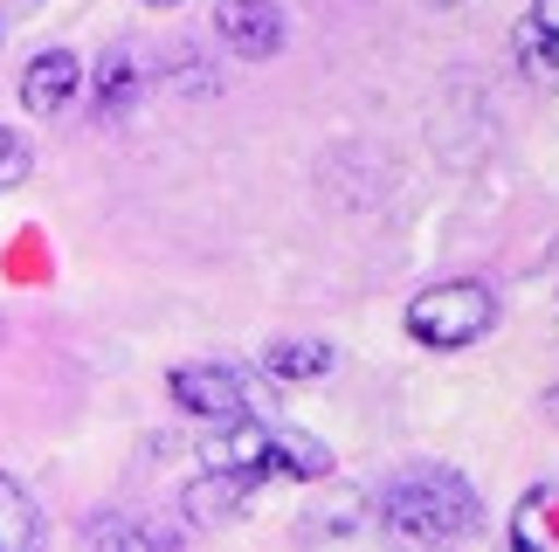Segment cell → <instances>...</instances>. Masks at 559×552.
Instances as JSON below:
<instances>
[{
    "label": "cell",
    "instance_id": "19",
    "mask_svg": "<svg viewBox=\"0 0 559 552\" xmlns=\"http://www.w3.org/2000/svg\"><path fill=\"white\" fill-rule=\"evenodd\" d=\"M21 8H41V0H21Z\"/></svg>",
    "mask_w": 559,
    "mask_h": 552
},
{
    "label": "cell",
    "instance_id": "17",
    "mask_svg": "<svg viewBox=\"0 0 559 552\" xmlns=\"http://www.w3.org/2000/svg\"><path fill=\"white\" fill-rule=\"evenodd\" d=\"M145 8H180V0H145Z\"/></svg>",
    "mask_w": 559,
    "mask_h": 552
},
{
    "label": "cell",
    "instance_id": "5",
    "mask_svg": "<svg viewBox=\"0 0 559 552\" xmlns=\"http://www.w3.org/2000/svg\"><path fill=\"white\" fill-rule=\"evenodd\" d=\"M214 35L242 62H270L290 41V21H284L276 0H214Z\"/></svg>",
    "mask_w": 559,
    "mask_h": 552
},
{
    "label": "cell",
    "instance_id": "11",
    "mask_svg": "<svg viewBox=\"0 0 559 552\" xmlns=\"http://www.w3.org/2000/svg\"><path fill=\"white\" fill-rule=\"evenodd\" d=\"M41 545V512L21 483L0 470V552H35Z\"/></svg>",
    "mask_w": 559,
    "mask_h": 552
},
{
    "label": "cell",
    "instance_id": "18",
    "mask_svg": "<svg viewBox=\"0 0 559 552\" xmlns=\"http://www.w3.org/2000/svg\"><path fill=\"white\" fill-rule=\"evenodd\" d=\"M428 8H463V0H428Z\"/></svg>",
    "mask_w": 559,
    "mask_h": 552
},
{
    "label": "cell",
    "instance_id": "4",
    "mask_svg": "<svg viewBox=\"0 0 559 552\" xmlns=\"http://www.w3.org/2000/svg\"><path fill=\"white\" fill-rule=\"evenodd\" d=\"M201 463H207V470H228V477L263 483V477H276V429H263L255 415H242V421H207Z\"/></svg>",
    "mask_w": 559,
    "mask_h": 552
},
{
    "label": "cell",
    "instance_id": "9",
    "mask_svg": "<svg viewBox=\"0 0 559 552\" xmlns=\"http://www.w3.org/2000/svg\"><path fill=\"white\" fill-rule=\"evenodd\" d=\"M332 346L325 338H276V346L263 352V373L276 380V387H305V380H325L332 373Z\"/></svg>",
    "mask_w": 559,
    "mask_h": 552
},
{
    "label": "cell",
    "instance_id": "3",
    "mask_svg": "<svg viewBox=\"0 0 559 552\" xmlns=\"http://www.w3.org/2000/svg\"><path fill=\"white\" fill-rule=\"evenodd\" d=\"M166 394H174V408L193 415V421H242L255 415V394L242 367H222V359H180L174 373H166Z\"/></svg>",
    "mask_w": 559,
    "mask_h": 552
},
{
    "label": "cell",
    "instance_id": "8",
    "mask_svg": "<svg viewBox=\"0 0 559 552\" xmlns=\"http://www.w3.org/2000/svg\"><path fill=\"white\" fill-rule=\"evenodd\" d=\"M83 539L104 545V552H180L187 545V525L180 518H91Z\"/></svg>",
    "mask_w": 559,
    "mask_h": 552
},
{
    "label": "cell",
    "instance_id": "7",
    "mask_svg": "<svg viewBox=\"0 0 559 552\" xmlns=\"http://www.w3.org/2000/svg\"><path fill=\"white\" fill-rule=\"evenodd\" d=\"M76 97H83V56L76 49L28 56V70H21V104H28L35 118H62Z\"/></svg>",
    "mask_w": 559,
    "mask_h": 552
},
{
    "label": "cell",
    "instance_id": "15",
    "mask_svg": "<svg viewBox=\"0 0 559 552\" xmlns=\"http://www.w3.org/2000/svg\"><path fill=\"white\" fill-rule=\"evenodd\" d=\"M546 483H539V491H525V504H519V518H511V539H519V545H539L546 532H539V512H546Z\"/></svg>",
    "mask_w": 559,
    "mask_h": 552
},
{
    "label": "cell",
    "instance_id": "2",
    "mask_svg": "<svg viewBox=\"0 0 559 552\" xmlns=\"http://www.w3.org/2000/svg\"><path fill=\"white\" fill-rule=\"evenodd\" d=\"M401 325L428 352H463V346H477V338H490L498 297H490V284H477V276H449V284H428V290L407 297Z\"/></svg>",
    "mask_w": 559,
    "mask_h": 552
},
{
    "label": "cell",
    "instance_id": "13",
    "mask_svg": "<svg viewBox=\"0 0 559 552\" xmlns=\"http://www.w3.org/2000/svg\"><path fill=\"white\" fill-rule=\"evenodd\" d=\"M249 491H255V483L249 477H228V470H207L201 483H193V491H187V512L193 518H235V512H242V504H249Z\"/></svg>",
    "mask_w": 559,
    "mask_h": 552
},
{
    "label": "cell",
    "instance_id": "14",
    "mask_svg": "<svg viewBox=\"0 0 559 552\" xmlns=\"http://www.w3.org/2000/svg\"><path fill=\"white\" fill-rule=\"evenodd\" d=\"M28 173H35V145L21 139L14 124H0V194H14Z\"/></svg>",
    "mask_w": 559,
    "mask_h": 552
},
{
    "label": "cell",
    "instance_id": "16",
    "mask_svg": "<svg viewBox=\"0 0 559 552\" xmlns=\"http://www.w3.org/2000/svg\"><path fill=\"white\" fill-rule=\"evenodd\" d=\"M546 415L559 421V380H552V387H546Z\"/></svg>",
    "mask_w": 559,
    "mask_h": 552
},
{
    "label": "cell",
    "instance_id": "6",
    "mask_svg": "<svg viewBox=\"0 0 559 552\" xmlns=\"http://www.w3.org/2000/svg\"><path fill=\"white\" fill-rule=\"evenodd\" d=\"M511 62L539 91L559 83V0H525V14L511 21Z\"/></svg>",
    "mask_w": 559,
    "mask_h": 552
},
{
    "label": "cell",
    "instance_id": "12",
    "mask_svg": "<svg viewBox=\"0 0 559 552\" xmlns=\"http://www.w3.org/2000/svg\"><path fill=\"white\" fill-rule=\"evenodd\" d=\"M276 477H290V483L332 477V449L311 429H276Z\"/></svg>",
    "mask_w": 559,
    "mask_h": 552
},
{
    "label": "cell",
    "instance_id": "10",
    "mask_svg": "<svg viewBox=\"0 0 559 552\" xmlns=\"http://www.w3.org/2000/svg\"><path fill=\"white\" fill-rule=\"evenodd\" d=\"M145 91V56L139 49H111L97 62V111L104 118H118V111H132Z\"/></svg>",
    "mask_w": 559,
    "mask_h": 552
},
{
    "label": "cell",
    "instance_id": "1",
    "mask_svg": "<svg viewBox=\"0 0 559 552\" xmlns=\"http://www.w3.org/2000/svg\"><path fill=\"white\" fill-rule=\"evenodd\" d=\"M380 525L407 545H456L484 525V504L469 491V477L442 470V463H415V470L386 477L380 491Z\"/></svg>",
    "mask_w": 559,
    "mask_h": 552
}]
</instances>
